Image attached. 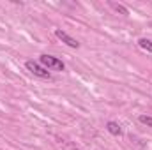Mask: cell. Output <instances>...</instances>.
Here are the masks:
<instances>
[{
    "instance_id": "6da1fadb",
    "label": "cell",
    "mask_w": 152,
    "mask_h": 150,
    "mask_svg": "<svg viewBox=\"0 0 152 150\" xmlns=\"http://www.w3.org/2000/svg\"><path fill=\"white\" fill-rule=\"evenodd\" d=\"M39 64L48 71H64L66 69V66H64V62L60 58H57L53 55H46V53L39 57Z\"/></svg>"
},
{
    "instance_id": "7a4b0ae2",
    "label": "cell",
    "mask_w": 152,
    "mask_h": 150,
    "mask_svg": "<svg viewBox=\"0 0 152 150\" xmlns=\"http://www.w3.org/2000/svg\"><path fill=\"white\" fill-rule=\"evenodd\" d=\"M25 67H27L34 76H37V78H42V79H50V78H51L50 71L44 69V67H42L39 62H36V60H27V62H25Z\"/></svg>"
},
{
    "instance_id": "3957f363",
    "label": "cell",
    "mask_w": 152,
    "mask_h": 150,
    "mask_svg": "<svg viewBox=\"0 0 152 150\" xmlns=\"http://www.w3.org/2000/svg\"><path fill=\"white\" fill-rule=\"evenodd\" d=\"M55 37L60 39L62 42H66V44H67L69 48H75V50H78V48H80V42H78V41H76L75 37H71V36H69L67 32L60 30V28H57V30H55Z\"/></svg>"
},
{
    "instance_id": "277c9868",
    "label": "cell",
    "mask_w": 152,
    "mask_h": 150,
    "mask_svg": "<svg viewBox=\"0 0 152 150\" xmlns=\"http://www.w3.org/2000/svg\"><path fill=\"white\" fill-rule=\"evenodd\" d=\"M106 131H108L110 134H113V136H120V134H122V127H120L117 122H113V120H110V122L106 124Z\"/></svg>"
},
{
    "instance_id": "5b68a950",
    "label": "cell",
    "mask_w": 152,
    "mask_h": 150,
    "mask_svg": "<svg viewBox=\"0 0 152 150\" xmlns=\"http://www.w3.org/2000/svg\"><path fill=\"white\" fill-rule=\"evenodd\" d=\"M138 46H140L142 50H145L147 53H152V41H151V39L142 37L140 41H138Z\"/></svg>"
},
{
    "instance_id": "8992f818",
    "label": "cell",
    "mask_w": 152,
    "mask_h": 150,
    "mask_svg": "<svg viewBox=\"0 0 152 150\" xmlns=\"http://www.w3.org/2000/svg\"><path fill=\"white\" fill-rule=\"evenodd\" d=\"M138 120H140V124H143L147 127H152V117H149V115H140Z\"/></svg>"
},
{
    "instance_id": "52a82bcc",
    "label": "cell",
    "mask_w": 152,
    "mask_h": 150,
    "mask_svg": "<svg viewBox=\"0 0 152 150\" xmlns=\"http://www.w3.org/2000/svg\"><path fill=\"white\" fill-rule=\"evenodd\" d=\"M112 7H113L117 12H122V14H129V12H127V9H126L124 5H120V4H113V2H112Z\"/></svg>"
}]
</instances>
